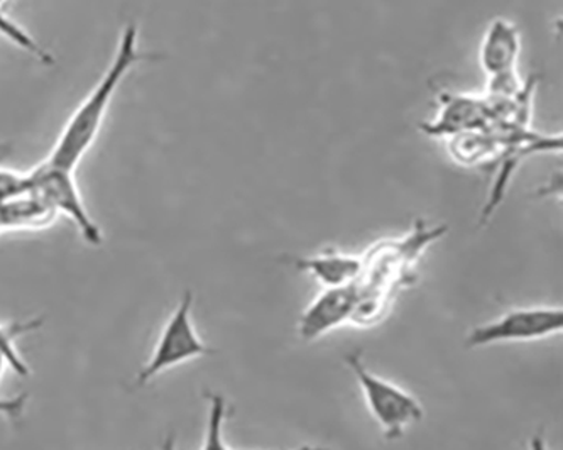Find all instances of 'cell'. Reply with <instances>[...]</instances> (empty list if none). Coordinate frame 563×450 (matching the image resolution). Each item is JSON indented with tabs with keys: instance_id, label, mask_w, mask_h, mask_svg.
Masks as SVG:
<instances>
[{
	"instance_id": "7a4b0ae2",
	"label": "cell",
	"mask_w": 563,
	"mask_h": 450,
	"mask_svg": "<svg viewBox=\"0 0 563 450\" xmlns=\"http://www.w3.org/2000/svg\"><path fill=\"white\" fill-rule=\"evenodd\" d=\"M344 361L363 392L367 410L386 439H401L410 427L423 420V405L407 389L374 374L364 363L361 352H347Z\"/></svg>"
},
{
	"instance_id": "6da1fadb",
	"label": "cell",
	"mask_w": 563,
	"mask_h": 450,
	"mask_svg": "<svg viewBox=\"0 0 563 450\" xmlns=\"http://www.w3.org/2000/svg\"><path fill=\"white\" fill-rule=\"evenodd\" d=\"M154 59H159V56L140 50V28L134 22H128L122 28L112 62L107 66L96 87L88 92L80 106L74 110L70 119L66 121L46 162L68 172H75L85 154L96 144L109 114L110 103L114 100L122 81L141 63L154 62Z\"/></svg>"
},
{
	"instance_id": "4fadbf2b",
	"label": "cell",
	"mask_w": 563,
	"mask_h": 450,
	"mask_svg": "<svg viewBox=\"0 0 563 450\" xmlns=\"http://www.w3.org/2000/svg\"><path fill=\"white\" fill-rule=\"evenodd\" d=\"M162 450H178V447H176V439L173 433H169V436H166V439L163 440Z\"/></svg>"
},
{
	"instance_id": "2e32d148",
	"label": "cell",
	"mask_w": 563,
	"mask_h": 450,
	"mask_svg": "<svg viewBox=\"0 0 563 450\" xmlns=\"http://www.w3.org/2000/svg\"><path fill=\"white\" fill-rule=\"evenodd\" d=\"M0 231H2V229H0Z\"/></svg>"
},
{
	"instance_id": "7c38bea8",
	"label": "cell",
	"mask_w": 563,
	"mask_h": 450,
	"mask_svg": "<svg viewBox=\"0 0 563 450\" xmlns=\"http://www.w3.org/2000/svg\"><path fill=\"white\" fill-rule=\"evenodd\" d=\"M530 450H550L549 442H547L545 436L542 432L534 433L531 437L530 443H528Z\"/></svg>"
},
{
	"instance_id": "8992f818",
	"label": "cell",
	"mask_w": 563,
	"mask_h": 450,
	"mask_svg": "<svg viewBox=\"0 0 563 450\" xmlns=\"http://www.w3.org/2000/svg\"><path fill=\"white\" fill-rule=\"evenodd\" d=\"M521 55V34L515 22L496 18L489 22L479 48V65L486 77V94L509 96L525 85L518 74Z\"/></svg>"
},
{
	"instance_id": "ba28073f",
	"label": "cell",
	"mask_w": 563,
	"mask_h": 450,
	"mask_svg": "<svg viewBox=\"0 0 563 450\" xmlns=\"http://www.w3.org/2000/svg\"><path fill=\"white\" fill-rule=\"evenodd\" d=\"M295 266L319 279L325 288H335L357 283L358 276L364 272V260L354 254L342 253L335 248H327L313 256L297 257Z\"/></svg>"
},
{
	"instance_id": "3957f363",
	"label": "cell",
	"mask_w": 563,
	"mask_h": 450,
	"mask_svg": "<svg viewBox=\"0 0 563 450\" xmlns=\"http://www.w3.org/2000/svg\"><path fill=\"white\" fill-rule=\"evenodd\" d=\"M191 315H194V294L185 292L168 322L163 327L150 359L137 373L136 386L150 385L151 381L156 380L157 376L188 361L216 354V349L209 348L198 336Z\"/></svg>"
},
{
	"instance_id": "8fae6325",
	"label": "cell",
	"mask_w": 563,
	"mask_h": 450,
	"mask_svg": "<svg viewBox=\"0 0 563 450\" xmlns=\"http://www.w3.org/2000/svg\"><path fill=\"white\" fill-rule=\"evenodd\" d=\"M209 415H207V429L201 450H229L225 442V420L229 415L228 398L222 393H207Z\"/></svg>"
},
{
	"instance_id": "5b68a950",
	"label": "cell",
	"mask_w": 563,
	"mask_h": 450,
	"mask_svg": "<svg viewBox=\"0 0 563 450\" xmlns=\"http://www.w3.org/2000/svg\"><path fill=\"white\" fill-rule=\"evenodd\" d=\"M563 329V310L560 307H521L506 311L498 319L481 323L465 337L468 349L506 344V342H533L556 336Z\"/></svg>"
},
{
	"instance_id": "30bf717a",
	"label": "cell",
	"mask_w": 563,
	"mask_h": 450,
	"mask_svg": "<svg viewBox=\"0 0 563 450\" xmlns=\"http://www.w3.org/2000/svg\"><path fill=\"white\" fill-rule=\"evenodd\" d=\"M43 319L18 320V322L0 323V358L8 363L9 370L19 376H27L30 366L18 349V341L27 333L36 332L43 327Z\"/></svg>"
},
{
	"instance_id": "52a82bcc",
	"label": "cell",
	"mask_w": 563,
	"mask_h": 450,
	"mask_svg": "<svg viewBox=\"0 0 563 450\" xmlns=\"http://www.w3.org/2000/svg\"><path fill=\"white\" fill-rule=\"evenodd\" d=\"M357 305L358 289L355 283L323 289L301 314L298 320V336L305 342L317 341L354 317Z\"/></svg>"
},
{
	"instance_id": "9a60e30c",
	"label": "cell",
	"mask_w": 563,
	"mask_h": 450,
	"mask_svg": "<svg viewBox=\"0 0 563 450\" xmlns=\"http://www.w3.org/2000/svg\"><path fill=\"white\" fill-rule=\"evenodd\" d=\"M5 2H8V0H0V11L4 8Z\"/></svg>"
},
{
	"instance_id": "9c48e42d",
	"label": "cell",
	"mask_w": 563,
	"mask_h": 450,
	"mask_svg": "<svg viewBox=\"0 0 563 450\" xmlns=\"http://www.w3.org/2000/svg\"><path fill=\"white\" fill-rule=\"evenodd\" d=\"M56 217L58 216L30 190L0 204V229L2 231L48 228Z\"/></svg>"
},
{
	"instance_id": "5bb4252c",
	"label": "cell",
	"mask_w": 563,
	"mask_h": 450,
	"mask_svg": "<svg viewBox=\"0 0 563 450\" xmlns=\"http://www.w3.org/2000/svg\"><path fill=\"white\" fill-rule=\"evenodd\" d=\"M295 450H327V449H323V447L303 446V447H300V449H295Z\"/></svg>"
},
{
	"instance_id": "277c9868",
	"label": "cell",
	"mask_w": 563,
	"mask_h": 450,
	"mask_svg": "<svg viewBox=\"0 0 563 450\" xmlns=\"http://www.w3.org/2000/svg\"><path fill=\"white\" fill-rule=\"evenodd\" d=\"M27 190L37 195L56 216L68 217L88 244L93 248L102 245V229L85 207L84 197L75 182V172L59 168L44 160L27 173Z\"/></svg>"
}]
</instances>
